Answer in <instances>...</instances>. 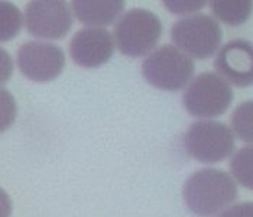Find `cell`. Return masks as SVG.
<instances>
[{"mask_svg":"<svg viewBox=\"0 0 253 217\" xmlns=\"http://www.w3.org/2000/svg\"><path fill=\"white\" fill-rule=\"evenodd\" d=\"M214 68L218 76L236 87L253 86V43L233 40L224 43L215 54Z\"/></svg>","mask_w":253,"mask_h":217,"instance_id":"obj_9","label":"cell"},{"mask_svg":"<svg viewBox=\"0 0 253 217\" xmlns=\"http://www.w3.org/2000/svg\"><path fill=\"white\" fill-rule=\"evenodd\" d=\"M0 15H1V42L13 40L22 28V22H23L22 13L13 3L1 0Z\"/></svg>","mask_w":253,"mask_h":217,"instance_id":"obj_15","label":"cell"},{"mask_svg":"<svg viewBox=\"0 0 253 217\" xmlns=\"http://www.w3.org/2000/svg\"><path fill=\"white\" fill-rule=\"evenodd\" d=\"M164 4L165 7H168L171 13L188 15V13H194L197 10L203 9L207 3L206 1H164Z\"/></svg>","mask_w":253,"mask_h":217,"instance_id":"obj_16","label":"cell"},{"mask_svg":"<svg viewBox=\"0 0 253 217\" xmlns=\"http://www.w3.org/2000/svg\"><path fill=\"white\" fill-rule=\"evenodd\" d=\"M217 217H253V201H243L233 204L223 212H220Z\"/></svg>","mask_w":253,"mask_h":217,"instance_id":"obj_17","label":"cell"},{"mask_svg":"<svg viewBox=\"0 0 253 217\" xmlns=\"http://www.w3.org/2000/svg\"><path fill=\"white\" fill-rule=\"evenodd\" d=\"M28 34L42 40H61L73 28V13L62 0H34L25 7Z\"/></svg>","mask_w":253,"mask_h":217,"instance_id":"obj_7","label":"cell"},{"mask_svg":"<svg viewBox=\"0 0 253 217\" xmlns=\"http://www.w3.org/2000/svg\"><path fill=\"white\" fill-rule=\"evenodd\" d=\"M18 67L26 79L48 83L65 67V55L58 45L45 41H28L18 48Z\"/></svg>","mask_w":253,"mask_h":217,"instance_id":"obj_8","label":"cell"},{"mask_svg":"<svg viewBox=\"0 0 253 217\" xmlns=\"http://www.w3.org/2000/svg\"><path fill=\"white\" fill-rule=\"evenodd\" d=\"M230 173L236 182L253 190V145L240 148L230 161Z\"/></svg>","mask_w":253,"mask_h":217,"instance_id":"obj_13","label":"cell"},{"mask_svg":"<svg viewBox=\"0 0 253 217\" xmlns=\"http://www.w3.org/2000/svg\"><path fill=\"white\" fill-rule=\"evenodd\" d=\"M71 9L74 16L88 28H103L113 23L120 16L122 10L125 9V1L74 0L71 1Z\"/></svg>","mask_w":253,"mask_h":217,"instance_id":"obj_11","label":"cell"},{"mask_svg":"<svg viewBox=\"0 0 253 217\" xmlns=\"http://www.w3.org/2000/svg\"><path fill=\"white\" fill-rule=\"evenodd\" d=\"M115 38L104 28H84L70 41V55L84 68H96L106 64L115 52Z\"/></svg>","mask_w":253,"mask_h":217,"instance_id":"obj_10","label":"cell"},{"mask_svg":"<svg viewBox=\"0 0 253 217\" xmlns=\"http://www.w3.org/2000/svg\"><path fill=\"white\" fill-rule=\"evenodd\" d=\"M1 65H3V68H1V81L6 83L9 80V77L12 76L13 62H12V58L7 55V52L4 49L1 51Z\"/></svg>","mask_w":253,"mask_h":217,"instance_id":"obj_18","label":"cell"},{"mask_svg":"<svg viewBox=\"0 0 253 217\" xmlns=\"http://www.w3.org/2000/svg\"><path fill=\"white\" fill-rule=\"evenodd\" d=\"M233 97V90L226 80L206 71L191 80L182 96V103L191 116L213 119L227 112Z\"/></svg>","mask_w":253,"mask_h":217,"instance_id":"obj_4","label":"cell"},{"mask_svg":"<svg viewBox=\"0 0 253 217\" xmlns=\"http://www.w3.org/2000/svg\"><path fill=\"white\" fill-rule=\"evenodd\" d=\"M187 207L198 217H210L227 209L237 197L234 178L215 168H204L194 173L184 184Z\"/></svg>","mask_w":253,"mask_h":217,"instance_id":"obj_1","label":"cell"},{"mask_svg":"<svg viewBox=\"0 0 253 217\" xmlns=\"http://www.w3.org/2000/svg\"><path fill=\"white\" fill-rule=\"evenodd\" d=\"M232 130L234 136L253 145V100L240 103L232 115Z\"/></svg>","mask_w":253,"mask_h":217,"instance_id":"obj_14","label":"cell"},{"mask_svg":"<svg viewBox=\"0 0 253 217\" xmlns=\"http://www.w3.org/2000/svg\"><path fill=\"white\" fill-rule=\"evenodd\" d=\"M176 48L195 59H206L218 52L223 31L209 15H193L176 20L171 29Z\"/></svg>","mask_w":253,"mask_h":217,"instance_id":"obj_6","label":"cell"},{"mask_svg":"<svg viewBox=\"0 0 253 217\" xmlns=\"http://www.w3.org/2000/svg\"><path fill=\"white\" fill-rule=\"evenodd\" d=\"M210 9L215 16V19L230 25L239 26L251 18L253 10V3L248 0L239 1H210Z\"/></svg>","mask_w":253,"mask_h":217,"instance_id":"obj_12","label":"cell"},{"mask_svg":"<svg viewBox=\"0 0 253 217\" xmlns=\"http://www.w3.org/2000/svg\"><path fill=\"white\" fill-rule=\"evenodd\" d=\"M162 37V23L154 12L135 7L122 15L115 26V40L120 52L139 58L149 55Z\"/></svg>","mask_w":253,"mask_h":217,"instance_id":"obj_3","label":"cell"},{"mask_svg":"<svg viewBox=\"0 0 253 217\" xmlns=\"http://www.w3.org/2000/svg\"><path fill=\"white\" fill-rule=\"evenodd\" d=\"M145 80L159 90L178 91L194 76V61L175 45H164L152 51L142 62Z\"/></svg>","mask_w":253,"mask_h":217,"instance_id":"obj_2","label":"cell"},{"mask_svg":"<svg viewBox=\"0 0 253 217\" xmlns=\"http://www.w3.org/2000/svg\"><path fill=\"white\" fill-rule=\"evenodd\" d=\"M184 146L187 154L201 164H217L230 157L234 149L233 130L210 119L194 122L185 132Z\"/></svg>","mask_w":253,"mask_h":217,"instance_id":"obj_5","label":"cell"}]
</instances>
